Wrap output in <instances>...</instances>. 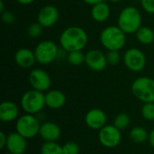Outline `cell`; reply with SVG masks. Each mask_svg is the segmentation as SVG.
<instances>
[{"instance_id": "1", "label": "cell", "mask_w": 154, "mask_h": 154, "mask_svg": "<svg viewBox=\"0 0 154 154\" xmlns=\"http://www.w3.org/2000/svg\"><path fill=\"white\" fill-rule=\"evenodd\" d=\"M88 41V33L79 26H69L60 36V44L67 52L82 51L87 46Z\"/></svg>"}, {"instance_id": "2", "label": "cell", "mask_w": 154, "mask_h": 154, "mask_svg": "<svg viewBox=\"0 0 154 154\" xmlns=\"http://www.w3.org/2000/svg\"><path fill=\"white\" fill-rule=\"evenodd\" d=\"M117 26L126 34L135 33L142 26V14L135 6H125L118 15Z\"/></svg>"}, {"instance_id": "3", "label": "cell", "mask_w": 154, "mask_h": 154, "mask_svg": "<svg viewBox=\"0 0 154 154\" xmlns=\"http://www.w3.org/2000/svg\"><path fill=\"white\" fill-rule=\"evenodd\" d=\"M125 32L118 26L110 25L106 27L100 33V42L107 51H120L126 42Z\"/></svg>"}, {"instance_id": "4", "label": "cell", "mask_w": 154, "mask_h": 154, "mask_svg": "<svg viewBox=\"0 0 154 154\" xmlns=\"http://www.w3.org/2000/svg\"><path fill=\"white\" fill-rule=\"evenodd\" d=\"M21 106L26 114H38L46 106L45 94L35 89L28 90L21 97Z\"/></svg>"}, {"instance_id": "5", "label": "cell", "mask_w": 154, "mask_h": 154, "mask_svg": "<svg viewBox=\"0 0 154 154\" xmlns=\"http://www.w3.org/2000/svg\"><path fill=\"white\" fill-rule=\"evenodd\" d=\"M134 96L143 103H154V79L149 77H140L132 84Z\"/></svg>"}, {"instance_id": "6", "label": "cell", "mask_w": 154, "mask_h": 154, "mask_svg": "<svg viewBox=\"0 0 154 154\" xmlns=\"http://www.w3.org/2000/svg\"><path fill=\"white\" fill-rule=\"evenodd\" d=\"M41 124L34 115L25 114L17 118L16 132L26 139H32L39 134Z\"/></svg>"}, {"instance_id": "7", "label": "cell", "mask_w": 154, "mask_h": 154, "mask_svg": "<svg viewBox=\"0 0 154 154\" xmlns=\"http://www.w3.org/2000/svg\"><path fill=\"white\" fill-rule=\"evenodd\" d=\"M34 54L36 61L42 65H47L53 62L59 54V49L57 44L50 40H44L40 42L35 49Z\"/></svg>"}, {"instance_id": "8", "label": "cell", "mask_w": 154, "mask_h": 154, "mask_svg": "<svg viewBox=\"0 0 154 154\" xmlns=\"http://www.w3.org/2000/svg\"><path fill=\"white\" fill-rule=\"evenodd\" d=\"M124 63L129 70L139 72L146 66V56L140 49L131 48L124 54Z\"/></svg>"}, {"instance_id": "9", "label": "cell", "mask_w": 154, "mask_h": 154, "mask_svg": "<svg viewBox=\"0 0 154 154\" xmlns=\"http://www.w3.org/2000/svg\"><path fill=\"white\" fill-rule=\"evenodd\" d=\"M121 139V132L114 125H106L99 130L98 141L104 147L115 148L120 143Z\"/></svg>"}, {"instance_id": "10", "label": "cell", "mask_w": 154, "mask_h": 154, "mask_svg": "<svg viewBox=\"0 0 154 154\" xmlns=\"http://www.w3.org/2000/svg\"><path fill=\"white\" fill-rule=\"evenodd\" d=\"M28 79L32 89L40 92L48 91L51 85V79L49 74L44 69L40 68L32 69L29 73Z\"/></svg>"}, {"instance_id": "11", "label": "cell", "mask_w": 154, "mask_h": 154, "mask_svg": "<svg viewBox=\"0 0 154 154\" xmlns=\"http://www.w3.org/2000/svg\"><path fill=\"white\" fill-rule=\"evenodd\" d=\"M85 63L93 71H102L108 65L106 56L97 49H92L85 54Z\"/></svg>"}, {"instance_id": "12", "label": "cell", "mask_w": 154, "mask_h": 154, "mask_svg": "<svg viewBox=\"0 0 154 154\" xmlns=\"http://www.w3.org/2000/svg\"><path fill=\"white\" fill-rule=\"evenodd\" d=\"M60 14L58 9L51 5L42 6L37 15V22L44 28L53 26L59 20Z\"/></svg>"}, {"instance_id": "13", "label": "cell", "mask_w": 154, "mask_h": 154, "mask_svg": "<svg viewBox=\"0 0 154 154\" xmlns=\"http://www.w3.org/2000/svg\"><path fill=\"white\" fill-rule=\"evenodd\" d=\"M85 122L90 129L100 130L106 125V115L99 108H93L87 113Z\"/></svg>"}, {"instance_id": "14", "label": "cell", "mask_w": 154, "mask_h": 154, "mask_svg": "<svg viewBox=\"0 0 154 154\" xmlns=\"http://www.w3.org/2000/svg\"><path fill=\"white\" fill-rule=\"evenodd\" d=\"M27 147L26 138L22 136L17 132L10 133L7 135L6 149L9 152L14 154H23Z\"/></svg>"}, {"instance_id": "15", "label": "cell", "mask_w": 154, "mask_h": 154, "mask_svg": "<svg viewBox=\"0 0 154 154\" xmlns=\"http://www.w3.org/2000/svg\"><path fill=\"white\" fill-rule=\"evenodd\" d=\"M15 63L23 69H31L33 67L36 61L34 51H32L28 48L18 49L14 54Z\"/></svg>"}, {"instance_id": "16", "label": "cell", "mask_w": 154, "mask_h": 154, "mask_svg": "<svg viewBox=\"0 0 154 154\" xmlns=\"http://www.w3.org/2000/svg\"><path fill=\"white\" fill-rule=\"evenodd\" d=\"M61 131L60 126L52 122H45L41 125L39 135L45 142H56L60 139Z\"/></svg>"}, {"instance_id": "17", "label": "cell", "mask_w": 154, "mask_h": 154, "mask_svg": "<svg viewBox=\"0 0 154 154\" xmlns=\"http://www.w3.org/2000/svg\"><path fill=\"white\" fill-rule=\"evenodd\" d=\"M19 109L15 103L4 101L0 105V119L4 123H10L17 119Z\"/></svg>"}, {"instance_id": "18", "label": "cell", "mask_w": 154, "mask_h": 154, "mask_svg": "<svg viewBox=\"0 0 154 154\" xmlns=\"http://www.w3.org/2000/svg\"><path fill=\"white\" fill-rule=\"evenodd\" d=\"M66 103L65 94L58 89L47 91L45 94V105L51 109L61 108Z\"/></svg>"}, {"instance_id": "19", "label": "cell", "mask_w": 154, "mask_h": 154, "mask_svg": "<svg viewBox=\"0 0 154 154\" xmlns=\"http://www.w3.org/2000/svg\"><path fill=\"white\" fill-rule=\"evenodd\" d=\"M90 14L92 19L97 23H103L110 16V7L106 2L98 3L92 5Z\"/></svg>"}, {"instance_id": "20", "label": "cell", "mask_w": 154, "mask_h": 154, "mask_svg": "<svg viewBox=\"0 0 154 154\" xmlns=\"http://www.w3.org/2000/svg\"><path fill=\"white\" fill-rule=\"evenodd\" d=\"M137 41L143 45H150L154 42V32L149 26H141L135 32Z\"/></svg>"}, {"instance_id": "21", "label": "cell", "mask_w": 154, "mask_h": 154, "mask_svg": "<svg viewBox=\"0 0 154 154\" xmlns=\"http://www.w3.org/2000/svg\"><path fill=\"white\" fill-rule=\"evenodd\" d=\"M130 138L135 143H142L149 139V134L143 127L136 126L131 130Z\"/></svg>"}, {"instance_id": "22", "label": "cell", "mask_w": 154, "mask_h": 154, "mask_svg": "<svg viewBox=\"0 0 154 154\" xmlns=\"http://www.w3.org/2000/svg\"><path fill=\"white\" fill-rule=\"evenodd\" d=\"M41 154H63L62 146L56 142H45L41 147Z\"/></svg>"}, {"instance_id": "23", "label": "cell", "mask_w": 154, "mask_h": 154, "mask_svg": "<svg viewBox=\"0 0 154 154\" xmlns=\"http://www.w3.org/2000/svg\"><path fill=\"white\" fill-rule=\"evenodd\" d=\"M67 60L71 66H80L85 63V54L81 51L68 52Z\"/></svg>"}, {"instance_id": "24", "label": "cell", "mask_w": 154, "mask_h": 154, "mask_svg": "<svg viewBox=\"0 0 154 154\" xmlns=\"http://www.w3.org/2000/svg\"><path fill=\"white\" fill-rule=\"evenodd\" d=\"M130 124H131V118L125 113L118 114L115 117V120H114V125L117 129H119L120 131L121 130H125L129 126Z\"/></svg>"}, {"instance_id": "25", "label": "cell", "mask_w": 154, "mask_h": 154, "mask_svg": "<svg viewBox=\"0 0 154 154\" xmlns=\"http://www.w3.org/2000/svg\"><path fill=\"white\" fill-rule=\"evenodd\" d=\"M43 28L44 27L38 22L31 23L27 28V34L32 39H37L42 35Z\"/></svg>"}, {"instance_id": "26", "label": "cell", "mask_w": 154, "mask_h": 154, "mask_svg": "<svg viewBox=\"0 0 154 154\" xmlns=\"http://www.w3.org/2000/svg\"><path fill=\"white\" fill-rule=\"evenodd\" d=\"M142 116L147 121L154 120V103H144L141 110Z\"/></svg>"}, {"instance_id": "27", "label": "cell", "mask_w": 154, "mask_h": 154, "mask_svg": "<svg viewBox=\"0 0 154 154\" xmlns=\"http://www.w3.org/2000/svg\"><path fill=\"white\" fill-rule=\"evenodd\" d=\"M107 64L110 66H116L121 60V55L119 51H108L106 54Z\"/></svg>"}, {"instance_id": "28", "label": "cell", "mask_w": 154, "mask_h": 154, "mask_svg": "<svg viewBox=\"0 0 154 154\" xmlns=\"http://www.w3.org/2000/svg\"><path fill=\"white\" fill-rule=\"evenodd\" d=\"M63 154H79V145L74 142H67L62 145Z\"/></svg>"}, {"instance_id": "29", "label": "cell", "mask_w": 154, "mask_h": 154, "mask_svg": "<svg viewBox=\"0 0 154 154\" xmlns=\"http://www.w3.org/2000/svg\"><path fill=\"white\" fill-rule=\"evenodd\" d=\"M1 18H2V21L5 24H13L15 21V15L13 12L11 11H8V10H5V12H3L1 14Z\"/></svg>"}, {"instance_id": "30", "label": "cell", "mask_w": 154, "mask_h": 154, "mask_svg": "<svg viewBox=\"0 0 154 154\" xmlns=\"http://www.w3.org/2000/svg\"><path fill=\"white\" fill-rule=\"evenodd\" d=\"M143 9L148 14H154V0H140Z\"/></svg>"}, {"instance_id": "31", "label": "cell", "mask_w": 154, "mask_h": 154, "mask_svg": "<svg viewBox=\"0 0 154 154\" xmlns=\"http://www.w3.org/2000/svg\"><path fill=\"white\" fill-rule=\"evenodd\" d=\"M6 143H7V135L4 133H0V149H4L6 147Z\"/></svg>"}, {"instance_id": "32", "label": "cell", "mask_w": 154, "mask_h": 154, "mask_svg": "<svg viewBox=\"0 0 154 154\" xmlns=\"http://www.w3.org/2000/svg\"><path fill=\"white\" fill-rule=\"evenodd\" d=\"M82 1L88 5H97V4L101 3V2H105V0H82Z\"/></svg>"}, {"instance_id": "33", "label": "cell", "mask_w": 154, "mask_h": 154, "mask_svg": "<svg viewBox=\"0 0 154 154\" xmlns=\"http://www.w3.org/2000/svg\"><path fill=\"white\" fill-rule=\"evenodd\" d=\"M149 143L152 145V147L154 149V128L152 130V132L149 134Z\"/></svg>"}, {"instance_id": "34", "label": "cell", "mask_w": 154, "mask_h": 154, "mask_svg": "<svg viewBox=\"0 0 154 154\" xmlns=\"http://www.w3.org/2000/svg\"><path fill=\"white\" fill-rule=\"evenodd\" d=\"M17 3H19L20 5H31L32 3H33L35 0H16Z\"/></svg>"}, {"instance_id": "35", "label": "cell", "mask_w": 154, "mask_h": 154, "mask_svg": "<svg viewBox=\"0 0 154 154\" xmlns=\"http://www.w3.org/2000/svg\"><path fill=\"white\" fill-rule=\"evenodd\" d=\"M5 5H4V1L0 0V13L2 14L3 12H5Z\"/></svg>"}, {"instance_id": "36", "label": "cell", "mask_w": 154, "mask_h": 154, "mask_svg": "<svg viewBox=\"0 0 154 154\" xmlns=\"http://www.w3.org/2000/svg\"><path fill=\"white\" fill-rule=\"evenodd\" d=\"M110 2H113V3H118V2H121L122 0H108Z\"/></svg>"}, {"instance_id": "37", "label": "cell", "mask_w": 154, "mask_h": 154, "mask_svg": "<svg viewBox=\"0 0 154 154\" xmlns=\"http://www.w3.org/2000/svg\"><path fill=\"white\" fill-rule=\"evenodd\" d=\"M5 154H14V153H12V152H6V153H5Z\"/></svg>"}]
</instances>
